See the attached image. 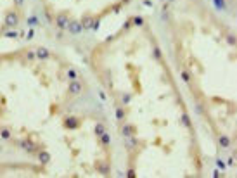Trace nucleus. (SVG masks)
<instances>
[{"label": "nucleus", "mask_w": 237, "mask_h": 178, "mask_svg": "<svg viewBox=\"0 0 237 178\" xmlns=\"http://www.w3.org/2000/svg\"><path fill=\"white\" fill-rule=\"evenodd\" d=\"M125 116H126V111L123 109V107H118V109H116V118H118V119H123Z\"/></svg>", "instance_id": "6ab92c4d"}, {"label": "nucleus", "mask_w": 237, "mask_h": 178, "mask_svg": "<svg viewBox=\"0 0 237 178\" xmlns=\"http://www.w3.org/2000/svg\"><path fill=\"white\" fill-rule=\"evenodd\" d=\"M227 41H229V45H235V36L232 33H229L227 35Z\"/></svg>", "instance_id": "5701e85b"}, {"label": "nucleus", "mask_w": 237, "mask_h": 178, "mask_svg": "<svg viewBox=\"0 0 237 178\" xmlns=\"http://www.w3.org/2000/svg\"><path fill=\"white\" fill-rule=\"evenodd\" d=\"M170 2H175V0H170Z\"/></svg>", "instance_id": "c756f323"}, {"label": "nucleus", "mask_w": 237, "mask_h": 178, "mask_svg": "<svg viewBox=\"0 0 237 178\" xmlns=\"http://www.w3.org/2000/svg\"><path fill=\"white\" fill-rule=\"evenodd\" d=\"M218 145H220V147H223V149H227V147L230 145V138L227 137V135H222V137L218 138Z\"/></svg>", "instance_id": "9b49d317"}, {"label": "nucleus", "mask_w": 237, "mask_h": 178, "mask_svg": "<svg viewBox=\"0 0 237 178\" xmlns=\"http://www.w3.org/2000/svg\"><path fill=\"white\" fill-rule=\"evenodd\" d=\"M180 123L185 126V128H190L192 126V123H190V118H189V114L187 112H182V116H180Z\"/></svg>", "instance_id": "9d476101"}, {"label": "nucleus", "mask_w": 237, "mask_h": 178, "mask_svg": "<svg viewBox=\"0 0 237 178\" xmlns=\"http://www.w3.org/2000/svg\"><path fill=\"white\" fill-rule=\"evenodd\" d=\"M68 78L69 80H76V71L75 69H68Z\"/></svg>", "instance_id": "b1692460"}, {"label": "nucleus", "mask_w": 237, "mask_h": 178, "mask_svg": "<svg viewBox=\"0 0 237 178\" xmlns=\"http://www.w3.org/2000/svg\"><path fill=\"white\" fill-rule=\"evenodd\" d=\"M5 36H9V38H16V36H17V31H9V33H5Z\"/></svg>", "instance_id": "a878e982"}, {"label": "nucleus", "mask_w": 237, "mask_h": 178, "mask_svg": "<svg viewBox=\"0 0 237 178\" xmlns=\"http://www.w3.org/2000/svg\"><path fill=\"white\" fill-rule=\"evenodd\" d=\"M97 170L102 173V175H107V173H109V164H107V163H99Z\"/></svg>", "instance_id": "4468645a"}, {"label": "nucleus", "mask_w": 237, "mask_h": 178, "mask_svg": "<svg viewBox=\"0 0 237 178\" xmlns=\"http://www.w3.org/2000/svg\"><path fill=\"white\" fill-rule=\"evenodd\" d=\"M26 59H28V61H35L36 59V52H31V50H29L28 54H26Z\"/></svg>", "instance_id": "393cba45"}, {"label": "nucleus", "mask_w": 237, "mask_h": 178, "mask_svg": "<svg viewBox=\"0 0 237 178\" xmlns=\"http://www.w3.org/2000/svg\"><path fill=\"white\" fill-rule=\"evenodd\" d=\"M0 138H4V140H11V138H12V130L7 128V126H0Z\"/></svg>", "instance_id": "423d86ee"}, {"label": "nucleus", "mask_w": 237, "mask_h": 178, "mask_svg": "<svg viewBox=\"0 0 237 178\" xmlns=\"http://www.w3.org/2000/svg\"><path fill=\"white\" fill-rule=\"evenodd\" d=\"M36 57H38V59H49V50L40 47L38 50H36Z\"/></svg>", "instance_id": "f8f14e48"}, {"label": "nucleus", "mask_w": 237, "mask_h": 178, "mask_svg": "<svg viewBox=\"0 0 237 178\" xmlns=\"http://www.w3.org/2000/svg\"><path fill=\"white\" fill-rule=\"evenodd\" d=\"M19 24V14L11 11V12L5 14V26L7 28H16Z\"/></svg>", "instance_id": "f257e3e1"}, {"label": "nucleus", "mask_w": 237, "mask_h": 178, "mask_svg": "<svg viewBox=\"0 0 237 178\" xmlns=\"http://www.w3.org/2000/svg\"><path fill=\"white\" fill-rule=\"evenodd\" d=\"M64 126H66V128H76V126H78V119L69 118V119H66V121H64Z\"/></svg>", "instance_id": "ddd939ff"}, {"label": "nucleus", "mask_w": 237, "mask_h": 178, "mask_svg": "<svg viewBox=\"0 0 237 178\" xmlns=\"http://www.w3.org/2000/svg\"><path fill=\"white\" fill-rule=\"evenodd\" d=\"M38 159H40V163H43V164H47L50 161V156H49V152H40L38 154Z\"/></svg>", "instance_id": "2eb2a0df"}, {"label": "nucleus", "mask_w": 237, "mask_h": 178, "mask_svg": "<svg viewBox=\"0 0 237 178\" xmlns=\"http://www.w3.org/2000/svg\"><path fill=\"white\" fill-rule=\"evenodd\" d=\"M218 168H222V170H225V163H222V161H218Z\"/></svg>", "instance_id": "c85d7f7f"}, {"label": "nucleus", "mask_w": 237, "mask_h": 178, "mask_svg": "<svg viewBox=\"0 0 237 178\" xmlns=\"http://www.w3.org/2000/svg\"><path fill=\"white\" fill-rule=\"evenodd\" d=\"M121 133H123L125 137H132V135H135V128H133L132 124H123Z\"/></svg>", "instance_id": "6e6552de"}, {"label": "nucleus", "mask_w": 237, "mask_h": 178, "mask_svg": "<svg viewBox=\"0 0 237 178\" xmlns=\"http://www.w3.org/2000/svg\"><path fill=\"white\" fill-rule=\"evenodd\" d=\"M54 23H56L57 29H66L69 24V17H68V14H57L54 17Z\"/></svg>", "instance_id": "f03ea898"}, {"label": "nucleus", "mask_w": 237, "mask_h": 178, "mask_svg": "<svg viewBox=\"0 0 237 178\" xmlns=\"http://www.w3.org/2000/svg\"><path fill=\"white\" fill-rule=\"evenodd\" d=\"M104 131H106V128H104V124H100V123H99L97 126H95V133H97L99 137H100V135H102V133H104Z\"/></svg>", "instance_id": "4be33fe9"}, {"label": "nucleus", "mask_w": 237, "mask_h": 178, "mask_svg": "<svg viewBox=\"0 0 237 178\" xmlns=\"http://www.w3.org/2000/svg\"><path fill=\"white\" fill-rule=\"evenodd\" d=\"M194 109H195V112H197V114H202V112H204V106H202L201 102H195L194 104Z\"/></svg>", "instance_id": "aec40b11"}, {"label": "nucleus", "mask_w": 237, "mask_h": 178, "mask_svg": "<svg viewBox=\"0 0 237 178\" xmlns=\"http://www.w3.org/2000/svg\"><path fill=\"white\" fill-rule=\"evenodd\" d=\"M132 21H133V24H135V26H144V19H142L140 16H135Z\"/></svg>", "instance_id": "412c9836"}, {"label": "nucleus", "mask_w": 237, "mask_h": 178, "mask_svg": "<svg viewBox=\"0 0 237 178\" xmlns=\"http://www.w3.org/2000/svg\"><path fill=\"white\" fill-rule=\"evenodd\" d=\"M92 23H94V17H92V16H83L80 24H82V28H83V29H90Z\"/></svg>", "instance_id": "0eeeda50"}, {"label": "nucleus", "mask_w": 237, "mask_h": 178, "mask_svg": "<svg viewBox=\"0 0 237 178\" xmlns=\"http://www.w3.org/2000/svg\"><path fill=\"white\" fill-rule=\"evenodd\" d=\"M14 4H16V7H23L24 5V0H14Z\"/></svg>", "instance_id": "bb28decb"}, {"label": "nucleus", "mask_w": 237, "mask_h": 178, "mask_svg": "<svg viewBox=\"0 0 237 178\" xmlns=\"http://www.w3.org/2000/svg\"><path fill=\"white\" fill-rule=\"evenodd\" d=\"M180 78H182L185 83H190V75H189L187 69H180Z\"/></svg>", "instance_id": "dca6fc26"}, {"label": "nucleus", "mask_w": 237, "mask_h": 178, "mask_svg": "<svg viewBox=\"0 0 237 178\" xmlns=\"http://www.w3.org/2000/svg\"><path fill=\"white\" fill-rule=\"evenodd\" d=\"M19 147H23L26 152H35L36 151V145L29 140V138H23L21 142H19Z\"/></svg>", "instance_id": "20e7f679"}, {"label": "nucleus", "mask_w": 237, "mask_h": 178, "mask_svg": "<svg viewBox=\"0 0 237 178\" xmlns=\"http://www.w3.org/2000/svg\"><path fill=\"white\" fill-rule=\"evenodd\" d=\"M66 29H69L73 35H78V33H82V29H83V28H82V24H80L78 21H69V24H68V28H66Z\"/></svg>", "instance_id": "39448f33"}, {"label": "nucleus", "mask_w": 237, "mask_h": 178, "mask_svg": "<svg viewBox=\"0 0 237 178\" xmlns=\"http://www.w3.org/2000/svg\"><path fill=\"white\" fill-rule=\"evenodd\" d=\"M152 54H154V57H156L158 61H161V57H163V54H161V48L158 47V45H154V48H152Z\"/></svg>", "instance_id": "a211bd4d"}, {"label": "nucleus", "mask_w": 237, "mask_h": 178, "mask_svg": "<svg viewBox=\"0 0 237 178\" xmlns=\"http://www.w3.org/2000/svg\"><path fill=\"white\" fill-rule=\"evenodd\" d=\"M82 88H83L82 81H78V80H71L69 87H68V92H69L71 95H78V94L82 92Z\"/></svg>", "instance_id": "7ed1b4c3"}, {"label": "nucleus", "mask_w": 237, "mask_h": 178, "mask_svg": "<svg viewBox=\"0 0 237 178\" xmlns=\"http://www.w3.org/2000/svg\"><path fill=\"white\" fill-rule=\"evenodd\" d=\"M139 144V140L135 138V135H132V137H126L125 138V145H126V149H133L135 145Z\"/></svg>", "instance_id": "1a4fd4ad"}, {"label": "nucleus", "mask_w": 237, "mask_h": 178, "mask_svg": "<svg viewBox=\"0 0 237 178\" xmlns=\"http://www.w3.org/2000/svg\"><path fill=\"white\" fill-rule=\"evenodd\" d=\"M99 138H100V144H102V145H109V142H111V137H109L106 131H104V133H102Z\"/></svg>", "instance_id": "f3484780"}, {"label": "nucleus", "mask_w": 237, "mask_h": 178, "mask_svg": "<svg viewBox=\"0 0 237 178\" xmlns=\"http://www.w3.org/2000/svg\"><path fill=\"white\" fill-rule=\"evenodd\" d=\"M121 102H123V104H128V102H130V95H123Z\"/></svg>", "instance_id": "cd10ccee"}]
</instances>
